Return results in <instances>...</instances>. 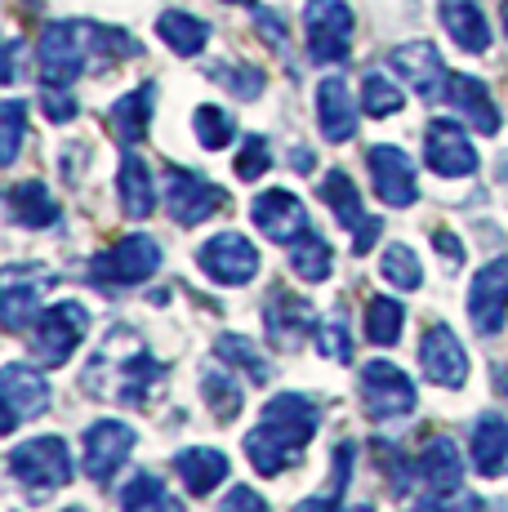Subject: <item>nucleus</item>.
<instances>
[{
    "label": "nucleus",
    "instance_id": "obj_31",
    "mask_svg": "<svg viewBox=\"0 0 508 512\" xmlns=\"http://www.w3.org/2000/svg\"><path fill=\"white\" fill-rule=\"evenodd\" d=\"M402 330H406V308L397 299H388V294H375L366 303V339L375 348H393L402 339Z\"/></svg>",
    "mask_w": 508,
    "mask_h": 512
},
{
    "label": "nucleus",
    "instance_id": "obj_47",
    "mask_svg": "<svg viewBox=\"0 0 508 512\" xmlns=\"http://www.w3.org/2000/svg\"><path fill=\"white\" fill-rule=\"evenodd\" d=\"M344 504V495H335V490H326V495H312L304 504H295V512H339Z\"/></svg>",
    "mask_w": 508,
    "mask_h": 512
},
{
    "label": "nucleus",
    "instance_id": "obj_8",
    "mask_svg": "<svg viewBox=\"0 0 508 512\" xmlns=\"http://www.w3.org/2000/svg\"><path fill=\"white\" fill-rule=\"evenodd\" d=\"M308 27V54L317 63H344L353 54V32H357V18L344 0H317L304 18Z\"/></svg>",
    "mask_w": 508,
    "mask_h": 512
},
{
    "label": "nucleus",
    "instance_id": "obj_20",
    "mask_svg": "<svg viewBox=\"0 0 508 512\" xmlns=\"http://www.w3.org/2000/svg\"><path fill=\"white\" fill-rule=\"evenodd\" d=\"M263 321H268V339L277 343V348H295V343H304V334L317 326V312H312L308 299H295V294H272Z\"/></svg>",
    "mask_w": 508,
    "mask_h": 512
},
{
    "label": "nucleus",
    "instance_id": "obj_39",
    "mask_svg": "<svg viewBox=\"0 0 508 512\" xmlns=\"http://www.w3.org/2000/svg\"><path fill=\"white\" fill-rule=\"evenodd\" d=\"M210 76L237 98H259L263 94V72L250 67V63H219V67H210Z\"/></svg>",
    "mask_w": 508,
    "mask_h": 512
},
{
    "label": "nucleus",
    "instance_id": "obj_41",
    "mask_svg": "<svg viewBox=\"0 0 508 512\" xmlns=\"http://www.w3.org/2000/svg\"><path fill=\"white\" fill-rule=\"evenodd\" d=\"M477 508H482V499H477L473 490L455 486V490H433V495H424L415 512H477Z\"/></svg>",
    "mask_w": 508,
    "mask_h": 512
},
{
    "label": "nucleus",
    "instance_id": "obj_22",
    "mask_svg": "<svg viewBox=\"0 0 508 512\" xmlns=\"http://www.w3.org/2000/svg\"><path fill=\"white\" fill-rule=\"evenodd\" d=\"M54 277H23V268L5 272V290H0V321L5 330H23L27 317H41V294Z\"/></svg>",
    "mask_w": 508,
    "mask_h": 512
},
{
    "label": "nucleus",
    "instance_id": "obj_32",
    "mask_svg": "<svg viewBox=\"0 0 508 512\" xmlns=\"http://www.w3.org/2000/svg\"><path fill=\"white\" fill-rule=\"evenodd\" d=\"M214 352H219L228 366H237L246 379L254 383V388H263V383L272 379V366H268V357H263L259 348H254L250 339H241V334H219L214 339Z\"/></svg>",
    "mask_w": 508,
    "mask_h": 512
},
{
    "label": "nucleus",
    "instance_id": "obj_37",
    "mask_svg": "<svg viewBox=\"0 0 508 512\" xmlns=\"http://www.w3.org/2000/svg\"><path fill=\"white\" fill-rule=\"evenodd\" d=\"M402 90H397V81H388L384 72H366V81H361V112L375 116V121H384V116H397L402 112Z\"/></svg>",
    "mask_w": 508,
    "mask_h": 512
},
{
    "label": "nucleus",
    "instance_id": "obj_49",
    "mask_svg": "<svg viewBox=\"0 0 508 512\" xmlns=\"http://www.w3.org/2000/svg\"><path fill=\"white\" fill-rule=\"evenodd\" d=\"M290 161H295V170H299V174H308V170H312V156H308V147H295V156H290Z\"/></svg>",
    "mask_w": 508,
    "mask_h": 512
},
{
    "label": "nucleus",
    "instance_id": "obj_10",
    "mask_svg": "<svg viewBox=\"0 0 508 512\" xmlns=\"http://www.w3.org/2000/svg\"><path fill=\"white\" fill-rule=\"evenodd\" d=\"M388 67L415 90L424 103H437V98L451 94V76H446V63L437 54L433 41H406L388 54Z\"/></svg>",
    "mask_w": 508,
    "mask_h": 512
},
{
    "label": "nucleus",
    "instance_id": "obj_51",
    "mask_svg": "<svg viewBox=\"0 0 508 512\" xmlns=\"http://www.w3.org/2000/svg\"><path fill=\"white\" fill-rule=\"evenodd\" d=\"M232 5H250V0H232Z\"/></svg>",
    "mask_w": 508,
    "mask_h": 512
},
{
    "label": "nucleus",
    "instance_id": "obj_13",
    "mask_svg": "<svg viewBox=\"0 0 508 512\" xmlns=\"http://www.w3.org/2000/svg\"><path fill=\"white\" fill-rule=\"evenodd\" d=\"M250 223L268 236V241L295 245L299 236L308 232V210H304V201H299L295 192H286V187H268V192L254 196Z\"/></svg>",
    "mask_w": 508,
    "mask_h": 512
},
{
    "label": "nucleus",
    "instance_id": "obj_6",
    "mask_svg": "<svg viewBox=\"0 0 508 512\" xmlns=\"http://www.w3.org/2000/svg\"><path fill=\"white\" fill-rule=\"evenodd\" d=\"M223 201H228V192L214 187L210 179H201L197 170H183V165L165 170V210H170V219L179 228H197L214 210H223Z\"/></svg>",
    "mask_w": 508,
    "mask_h": 512
},
{
    "label": "nucleus",
    "instance_id": "obj_36",
    "mask_svg": "<svg viewBox=\"0 0 508 512\" xmlns=\"http://www.w3.org/2000/svg\"><path fill=\"white\" fill-rule=\"evenodd\" d=\"M192 130H197V143L205 147V152H223L232 139H237V121H232L223 107L214 103H201L197 116H192Z\"/></svg>",
    "mask_w": 508,
    "mask_h": 512
},
{
    "label": "nucleus",
    "instance_id": "obj_33",
    "mask_svg": "<svg viewBox=\"0 0 508 512\" xmlns=\"http://www.w3.org/2000/svg\"><path fill=\"white\" fill-rule=\"evenodd\" d=\"M290 268H295L299 281L317 285L330 277V268H335V254H330V245L321 241L317 232H304L295 245H290Z\"/></svg>",
    "mask_w": 508,
    "mask_h": 512
},
{
    "label": "nucleus",
    "instance_id": "obj_15",
    "mask_svg": "<svg viewBox=\"0 0 508 512\" xmlns=\"http://www.w3.org/2000/svg\"><path fill=\"white\" fill-rule=\"evenodd\" d=\"M366 165H370V179H375V192L384 205H393V210H406V205L419 201V183H415V165H410V156L402 147H370L366 152Z\"/></svg>",
    "mask_w": 508,
    "mask_h": 512
},
{
    "label": "nucleus",
    "instance_id": "obj_53",
    "mask_svg": "<svg viewBox=\"0 0 508 512\" xmlns=\"http://www.w3.org/2000/svg\"><path fill=\"white\" fill-rule=\"evenodd\" d=\"M27 5H36V0H27Z\"/></svg>",
    "mask_w": 508,
    "mask_h": 512
},
{
    "label": "nucleus",
    "instance_id": "obj_19",
    "mask_svg": "<svg viewBox=\"0 0 508 512\" xmlns=\"http://www.w3.org/2000/svg\"><path fill=\"white\" fill-rule=\"evenodd\" d=\"M317 125L330 143H348L357 134V103L344 76H326L317 85Z\"/></svg>",
    "mask_w": 508,
    "mask_h": 512
},
{
    "label": "nucleus",
    "instance_id": "obj_40",
    "mask_svg": "<svg viewBox=\"0 0 508 512\" xmlns=\"http://www.w3.org/2000/svg\"><path fill=\"white\" fill-rule=\"evenodd\" d=\"M268 165H272L268 139H263V134H250V139L241 143V152H237V179H241V183L263 179V174H268Z\"/></svg>",
    "mask_w": 508,
    "mask_h": 512
},
{
    "label": "nucleus",
    "instance_id": "obj_4",
    "mask_svg": "<svg viewBox=\"0 0 508 512\" xmlns=\"http://www.w3.org/2000/svg\"><path fill=\"white\" fill-rule=\"evenodd\" d=\"M72 450H67L63 437H36V441H23V446L9 450V477L18 486H27L36 495H50V490L67 486L72 481Z\"/></svg>",
    "mask_w": 508,
    "mask_h": 512
},
{
    "label": "nucleus",
    "instance_id": "obj_45",
    "mask_svg": "<svg viewBox=\"0 0 508 512\" xmlns=\"http://www.w3.org/2000/svg\"><path fill=\"white\" fill-rule=\"evenodd\" d=\"M41 107H45V116H50L54 125H63V121H72V116H76V98L67 90H58V85H45Z\"/></svg>",
    "mask_w": 508,
    "mask_h": 512
},
{
    "label": "nucleus",
    "instance_id": "obj_29",
    "mask_svg": "<svg viewBox=\"0 0 508 512\" xmlns=\"http://www.w3.org/2000/svg\"><path fill=\"white\" fill-rule=\"evenodd\" d=\"M116 192H121V210L130 219H148L156 210V187H152V170L143 156L125 152L121 161V174H116Z\"/></svg>",
    "mask_w": 508,
    "mask_h": 512
},
{
    "label": "nucleus",
    "instance_id": "obj_14",
    "mask_svg": "<svg viewBox=\"0 0 508 512\" xmlns=\"http://www.w3.org/2000/svg\"><path fill=\"white\" fill-rule=\"evenodd\" d=\"M424 161L442 179H468L477 174V147L468 143L464 125L455 121H428L424 130Z\"/></svg>",
    "mask_w": 508,
    "mask_h": 512
},
{
    "label": "nucleus",
    "instance_id": "obj_34",
    "mask_svg": "<svg viewBox=\"0 0 508 512\" xmlns=\"http://www.w3.org/2000/svg\"><path fill=\"white\" fill-rule=\"evenodd\" d=\"M121 512H183V504L152 472H139V477H130V486L121 490Z\"/></svg>",
    "mask_w": 508,
    "mask_h": 512
},
{
    "label": "nucleus",
    "instance_id": "obj_42",
    "mask_svg": "<svg viewBox=\"0 0 508 512\" xmlns=\"http://www.w3.org/2000/svg\"><path fill=\"white\" fill-rule=\"evenodd\" d=\"M0 121H5V143H0V161L14 165L18 161V147H23V125H27V107L18 103V98H9L5 112H0Z\"/></svg>",
    "mask_w": 508,
    "mask_h": 512
},
{
    "label": "nucleus",
    "instance_id": "obj_9",
    "mask_svg": "<svg viewBox=\"0 0 508 512\" xmlns=\"http://www.w3.org/2000/svg\"><path fill=\"white\" fill-rule=\"evenodd\" d=\"M321 201H326L330 214H335V219L344 223L348 232H353V254H370V250H375V241H379V232H384V223L366 214L357 183L348 179L344 170H330L326 179H321Z\"/></svg>",
    "mask_w": 508,
    "mask_h": 512
},
{
    "label": "nucleus",
    "instance_id": "obj_46",
    "mask_svg": "<svg viewBox=\"0 0 508 512\" xmlns=\"http://www.w3.org/2000/svg\"><path fill=\"white\" fill-rule=\"evenodd\" d=\"M219 512H268V504H263V495H259V490L237 486V490H228V495H223Z\"/></svg>",
    "mask_w": 508,
    "mask_h": 512
},
{
    "label": "nucleus",
    "instance_id": "obj_48",
    "mask_svg": "<svg viewBox=\"0 0 508 512\" xmlns=\"http://www.w3.org/2000/svg\"><path fill=\"white\" fill-rule=\"evenodd\" d=\"M437 250L451 254L455 263H464V245H455V241H451V232H437Z\"/></svg>",
    "mask_w": 508,
    "mask_h": 512
},
{
    "label": "nucleus",
    "instance_id": "obj_3",
    "mask_svg": "<svg viewBox=\"0 0 508 512\" xmlns=\"http://www.w3.org/2000/svg\"><path fill=\"white\" fill-rule=\"evenodd\" d=\"M85 334H90V312H85V303L63 299V303L41 308L27 348H32V357L41 361V366H67L72 352L85 343Z\"/></svg>",
    "mask_w": 508,
    "mask_h": 512
},
{
    "label": "nucleus",
    "instance_id": "obj_38",
    "mask_svg": "<svg viewBox=\"0 0 508 512\" xmlns=\"http://www.w3.org/2000/svg\"><path fill=\"white\" fill-rule=\"evenodd\" d=\"M379 272H384V281L397 285V290H419V285H424V268H419L415 250L402 245V241H393L384 250V263H379Z\"/></svg>",
    "mask_w": 508,
    "mask_h": 512
},
{
    "label": "nucleus",
    "instance_id": "obj_30",
    "mask_svg": "<svg viewBox=\"0 0 508 512\" xmlns=\"http://www.w3.org/2000/svg\"><path fill=\"white\" fill-rule=\"evenodd\" d=\"M156 32H161V41L170 45L179 58H197L201 49L210 45V23L183 14V9H165V14L156 18Z\"/></svg>",
    "mask_w": 508,
    "mask_h": 512
},
{
    "label": "nucleus",
    "instance_id": "obj_2",
    "mask_svg": "<svg viewBox=\"0 0 508 512\" xmlns=\"http://www.w3.org/2000/svg\"><path fill=\"white\" fill-rule=\"evenodd\" d=\"M107 370V383L94 397H112V401H125V406H143L148 401V392L161 383V366L152 361V352L143 348V339L134 330H112L103 339L99 357L90 361V370L85 374H99Z\"/></svg>",
    "mask_w": 508,
    "mask_h": 512
},
{
    "label": "nucleus",
    "instance_id": "obj_25",
    "mask_svg": "<svg viewBox=\"0 0 508 512\" xmlns=\"http://www.w3.org/2000/svg\"><path fill=\"white\" fill-rule=\"evenodd\" d=\"M152 103H156V85H139V90L121 94L112 107H107V125H112L116 143L134 147L148 134V121H152Z\"/></svg>",
    "mask_w": 508,
    "mask_h": 512
},
{
    "label": "nucleus",
    "instance_id": "obj_43",
    "mask_svg": "<svg viewBox=\"0 0 508 512\" xmlns=\"http://www.w3.org/2000/svg\"><path fill=\"white\" fill-rule=\"evenodd\" d=\"M317 352L330 357V361H353V343H348L344 321H326V326H317Z\"/></svg>",
    "mask_w": 508,
    "mask_h": 512
},
{
    "label": "nucleus",
    "instance_id": "obj_21",
    "mask_svg": "<svg viewBox=\"0 0 508 512\" xmlns=\"http://www.w3.org/2000/svg\"><path fill=\"white\" fill-rule=\"evenodd\" d=\"M437 9H442V27L464 54H486L491 49V23L477 9V0H437Z\"/></svg>",
    "mask_w": 508,
    "mask_h": 512
},
{
    "label": "nucleus",
    "instance_id": "obj_16",
    "mask_svg": "<svg viewBox=\"0 0 508 512\" xmlns=\"http://www.w3.org/2000/svg\"><path fill=\"white\" fill-rule=\"evenodd\" d=\"M468 317L477 334H500L508 317V259H491L468 285Z\"/></svg>",
    "mask_w": 508,
    "mask_h": 512
},
{
    "label": "nucleus",
    "instance_id": "obj_11",
    "mask_svg": "<svg viewBox=\"0 0 508 512\" xmlns=\"http://www.w3.org/2000/svg\"><path fill=\"white\" fill-rule=\"evenodd\" d=\"M197 263L205 277L219 285H250L259 277V250L241 232H219L197 250Z\"/></svg>",
    "mask_w": 508,
    "mask_h": 512
},
{
    "label": "nucleus",
    "instance_id": "obj_1",
    "mask_svg": "<svg viewBox=\"0 0 508 512\" xmlns=\"http://www.w3.org/2000/svg\"><path fill=\"white\" fill-rule=\"evenodd\" d=\"M317 423L321 415L308 397H299V392L272 397L259 415V428L246 437V459L254 464V472L259 477H277V472L295 468L304 459V446L312 441Z\"/></svg>",
    "mask_w": 508,
    "mask_h": 512
},
{
    "label": "nucleus",
    "instance_id": "obj_23",
    "mask_svg": "<svg viewBox=\"0 0 508 512\" xmlns=\"http://www.w3.org/2000/svg\"><path fill=\"white\" fill-rule=\"evenodd\" d=\"M174 472H179V481L188 486V495H210L214 486H223L228 481V455L223 450H210V446H188L174 455Z\"/></svg>",
    "mask_w": 508,
    "mask_h": 512
},
{
    "label": "nucleus",
    "instance_id": "obj_28",
    "mask_svg": "<svg viewBox=\"0 0 508 512\" xmlns=\"http://www.w3.org/2000/svg\"><path fill=\"white\" fill-rule=\"evenodd\" d=\"M419 472L433 490H455L464 486V450L451 437H428L419 450Z\"/></svg>",
    "mask_w": 508,
    "mask_h": 512
},
{
    "label": "nucleus",
    "instance_id": "obj_24",
    "mask_svg": "<svg viewBox=\"0 0 508 512\" xmlns=\"http://www.w3.org/2000/svg\"><path fill=\"white\" fill-rule=\"evenodd\" d=\"M446 98H451L455 112L464 116L477 134H500V107H495L486 81H477V76H451V94Z\"/></svg>",
    "mask_w": 508,
    "mask_h": 512
},
{
    "label": "nucleus",
    "instance_id": "obj_44",
    "mask_svg": "<svg viewBox=\"0 0 508 512\" xmlns=\"http://www.w3.org/2000/svg\"><path fill=\"white\" fill-rule=\"evenodd\" d=\"M250 9H254V32H259L272 49H286V45H290V27H286V18H281L277 9H268V5H250Z\"/></svg>",
    "mask_w": 508,
    "mask_h": 512
},
{
    "label": "nucleus",
    "instance_id": "obj_18",
    "mask_svg": "<svg viewBox=\"0 0 508 512\" xmlns=\"http://www.w3.org/2000/svg\"><path fill=\"white\" fill-rule=\"evenodd\" d=\"M419 366L437 383V388H464L468 383V352L464 343L455 339L451 326H433L424 330V343H419Z\"/></svg>",
    "mask_w": 508,
    "mask_h": 512
},
{
    "label": "nucleus",
    "instance_id": "obj_52",
    "mask_svg": "<svg viewBox=\"0 0 508 512\" xmlns=\"http://www.w3.org/2000/svg\"><path fill=\"white\" fill-rule=\"evenodd\" d=\"M63 512H85V508H63Z\"/></svg>",
    "mask_w": 508,
    "mask_h": 512
},
{
    "label": "nucleus",
    "instance_id": "obj_26",
    "mask_svg": "<svg viewBox=\"0 0 508 512\" xmlns=\"http://www.w3.org/2000/svg\"><path fill=\"white\" fill-rule=\"evenodd\" d=\"M5 210H9V219L23 223V228H50V223H58V201L41 179H23L9 187Z\"/></svg>",
    "mask_w": 508,
    "mask_h": 512
},
{
    "label": "nucleus",
    "instance_id": "obj_5",
    "mask_svg": "<svg viewBox=\"0 0 508 512\" xmlns=\"http://www.w3.org/2000/svg\"><path fill=\"white\" fill-rule=\"evenodd\" d=\"M415 401H419L415 383L393 361L361 366V410H366V419H375V423L406 419V415H415Z\"/></svg>",
    "mask_w": 508,
    "mask_h": 512
},
{
    "label": "nucleus",
    "instance_id": "obj_35",
    "mask_svg": "<svg viewBox=\"0 0 508 512\" xmlns=\"http://www.w3.org/2000/svg\"><path fill=\"white\" fill-rule=\"evenodd\" d=\"M201 397H205V406H210L214 415L228 423V419L241 415V397H246V392H241V383L232 379L228 370H210L201 379Z\"/></svg>",
    "mask_w": 508,
    "mask_h": 512
},
{
    "label": "nucleus",
    "instance_id": "obj_50",
    "mask_svg": "<svg viewBox=\"0 0 508 512\" xmlns=\"http://www.w3.org/2000/svg\"><path fill=\"white\" fill-rule=\"evenodd\" d=\"M504 32H508V0H504Z\"/></svg>",
    "mask_w": 508,
    "mask_h": 512
},
{
    "label": "nucleus",
    "instance_id": "obj_12",
    "mask_svg": "<svg viewBox=\"0 0 508 512\" xmlns=\"http://www.w3.org/2000/svg\"><path fill=\"white\" fill-rule=\"evenodd\" d=\"M134 441H139V432L121 419L90 423V432H85V472H90V481H99V486L112 481L125 459L134 455Z\"/></svg>",
    "mask_w": 508,
    "mask_h": 512
},
{
    "label": "nucleus",
    "instance_id": "obj_17",
    "mask_svg": "<svg viewBox=\"0 0 508 512\" xmlns=\"http://www.w3.org/2000/svg\"><path fill=\"white\" fill-rule=\"evenodd\" d=\"M0 388H5V432L50 410V383L41 379V370L23 366V361H9L0 370Z\"/></svg>",
    "mask_w": 508,
    "mask_h": 512
},
{
    "label": "nucleus",
    "instance_id": "obj_7",
    "mask_svg": "<svg viewBox=\"0 0 508 512\" xmlns=\"http://www.w3.org/2000/svg\"><path fill=\"white\" fill-rule=\"evenodd\" d=\"M90 268H94V281L99 285H143L156 268H161V245L143 232H130L107 254H99Z\"/></svg>",
    "mask_w": 508,
    "mask_h": 512
},
{
    "label": "nucleus",
    "instance_id": "obj_27",
    "mask_svg": "<svg viewBox=\"0 0 508 512\" xmlns=\"http://www.w3.org/2000/svg\"><path fill=\"white\" fill-rule=\"evenodd\" d=\"M468 450H473V464H477L482 477H500V472L508 468V419L504 415H482L473 423Z\"/></svg>",
    "mask_w": 508,
    "mask_h": 512
}]
</instances>
